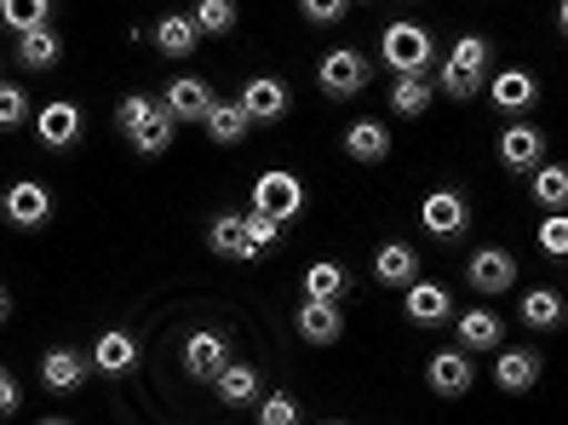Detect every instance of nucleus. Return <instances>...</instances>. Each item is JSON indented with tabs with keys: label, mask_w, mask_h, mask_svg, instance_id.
I'll use <instances>...</instances> for the list:
<instances>
[{
	"label": "nucleus",
	"mask_w": 568,
	"mask_h": 425,
	"mask_svg": "<svg viewBox=\"0 0 568 425\" xmlns=\"http://www.w3.org/2000/svg\"><path fill=\"white\" fill-rule=\"evenodd\" d=\"M403 305H408V316L414 322H425V328H437V322H448V287H437V282H408V293H403Z\"/></svg>",
	"instance_id": "a211bd4d"
},
{
	"label": "nucleus",
	"mask_w": 568,
	"mask_h": 425,
	"mask_svg": "<svg viewBox=\"0 0 568 425\" xmlns=\"http://www.w3.org/2000/svg\"><path fill=\"white\" fill-rule=\"evenodd\" d=\"M207 242H213L219 259H258V247H253V236H247V219H242V213H219V219L207 224Z\"/></svg>",
	"instance_id": "dca6fc26"
},
{
	"label": "nucleus",
	"mask_w": 568,
	"mask_h": 425,
	"mask_svg": "<svg viewBox=\"0 0 568 425\" xmlns=\"http://www.w3.org/2000/svg\"><path fill=\"white\" fill-rule=\"evenodd\" d=\"M195 41H202V29H195V18H184V12H166V18L155 23V47H161L166 58H190Z\"/></svg>",
	"instance_id": "393cba45"
},
{
	"label": "nucleus",
	"mask_w": 568,
	"mask_h": 425,
	"mask_svg": "<svg viewBox=\"0 0 568 425\" xmlns=\"http://www.w3.org/2000/svg\"><path fill=\"white\" fill-rule=\"evenodd\" d=\"M494 380H499V391L523 397V391H534V380H540V356H534V351H506L494 363Z\"/></svg>",
	"instance_id": "b1692460"
},
{
	"label": "nucleus",
	"mask_w": 568,
	"mask_h": 425,
	"mask_svg": "<svg viewBox=\"0 0 568 425\" xmlns=\"http://www.w3.org/2000/svg\"><path fill=\"white\" fill-rule=\"evenodd\" d=\"M195 29H202V36H230V29H236V0H202V7H195Z\"/></svg>",
	"instance_id": "72a5a7b5"
},
{
	"label": "nucleus",
	"mask_w": 568,
	"mask_h": 425,
	"mask_svg": "<svg viewBox=\"0 0 568 425\" xmlns=\"http://www.w3.org/2000/svg\"><path fill=\"white\" fill-rule=\"evenodd\" d=\"M23 115H29V98H23V87L0 81V127H18Z\"/></svg>",
	"instance_id": "c9c22d12"
},
{
	"label": "nucleus",
	"mask_w": 568,
	"mask_h": 425,
	"mask_svg": "<svg viewBox=\"0 0 568 425\" xmlns=\"http://www.w3.org/2000/svg\"><path fill=\"white\" fill-rule=\"evenodd\" d=\"M115 127L139 155H166L173 150V133H179V115L166 110V98L155 104V98H144V92H126L121 110H115Z\"/></svg>",
	"instance_id": "f257e3e1"
},
{
	"label": "nucleus",
	"mask_w": 568,
	"mask_h": 425,
	"mask_svg": "<svg viewBox=\"0 0 568 425\" xmlns=\"http://www.w3.org/2000/svg\"><path fill=\"white\" fill-rule=\"evenodd\" d=\"M499 334H506V322H499L494 311H465V316H459V340H465V351H494Z\"/></svg>",
	"instance_id": "c85d7f7f"
},
{
	"label": "nucleus",
	"mask_w": 568,
	"mask_h": 425,
	"mask_svg": "<svg viewBox=\"0 0 568 425\" xmlns=\"http://www.w3.org/2000/svg\"><path fill=\"white\" fill-rule=\"evenodd\" d=\"M528 179H534V202H546L551 213L568 208V168H562V161H540Z\"/></svg>",
	"instance_id": "cd10ccee"
},
{
	"label": "nucleus",
	"mask_w": 568,
	"mask_h": 425,
	"mask_svg": "<svg viewBox=\"0 0 568 425\" xmlns=\"http://www.w3.org/2000/svg\"><path fill=\"white\" fill-rule=\"evenodd\" d=\"M540 155H546V133H540V127L511 121L506 133H499V161H506L511 173H534V168H540Z\"/></svg>",
	"instance_id": "1a4fd4ad"
},
{
	"label": "nucleus",
	"mask_w": 568,
	"mask_h": 425,
	"mask_svg": "<svg viewBox=\"0 0 568 425\" xmlns=\"http://www.w3.org/2000/svg\"><path fill=\"white\" fill-rule=\"evenodd\" d=\"M207 139L213 144H242L247 133H253V115L242 110V98H236V104H219V98H213V110H207Z\"/></svg>",
	"instance_id": "5701e85b"
},
{
	"label": "nucleus",
	"mask_w": 568,
	"mask_h": 425,
	"mask_svg": "<svg viewBox=\"0 0 568 425\" xmlns=\"http://www.w3.org/2000/svg\"><path fill=\"white\" fill-rule=\"evenodd\" d=\"M52 18V0H0V23L29 36V29H41Z\"/></svg>",
	"instance_id": "2f4dec72"
},
{
	"label": "nucleus",
	"mask_w": 568,
	"mask_h": 425,
	"mask_svg": "<svg viewBox=\"0 0 568 425\" xmlns=\"http://www.w3.org/2000/svg\"><path fill=\"white\" fill-rule=\"evenodd\" d=\"M92 368L132 374V368H139V340H132V334H104V340L92 345Z\"/></svg>",
	"instance_id": "a878e982"
},
{
	"label": "nucleus",
	"mask_w": 568,
	"mask_h": 425,
	"mask_svg": "<svg viewBox=\"0 0 568 425\" xmlns=\"http://www.w3.org/2000/svg\"><path fill=\"white\" fill-rule=\"evenodd\" d=\"M58 52H63V41H58V29H29V36H18V63H29V70H52L58 63Z\"/></svg>",
	"instance_id": "bb28decb"
},
{
	"label": "nucleus",
	"mask_w": 568,
	"mask_h": 425,
	"mask_svg": "<svg viewBox=\"0 0 568 425\" xmlns=\"http://www.w3.org/2000/svg\"><path fill=\"white\" fill-rule=\"evenodd\" d=\"M419 224H425V236L454 242L465 224H471V202H465L459 190H430V195H425V208H419Z\"/></svg>",
	"instance_id": "20e7f679"
},
{
	"label": "nucleus",
	"mask_w": 568,
	"mask_h": 425,
	"mask_svg": "<svg viewBox=\"0 0 568 425\" xmlns=\"http://www.w3.org/2000/svg\"><path fill=\"white\" fill-rule=\"evenodd\" d=\"M374 276H379L385 287H408V282L419 276V253H414L408 242H385V247L374 253Z\"/></svg>",
	"instance_id": "4be33fe9"
},
{
	"label": "nucleus",
	"mask_w": 568,
	"mask_h": 425,
	"mask_svg": "<svg viewBox=\"0 0 568 425\" xmlns=\"http://www.w3.org/2000/svg\"><path fill=\"white\" fill-rule=\"evenodd\" d=\"M253 208L276 213V219L287 224V219H298V208H305V184H298L293 173H264V179L253 184Z\"/></svg>",
	"instance_id": "6e6552de"
},
{
	"label": "nucleus",
	"mask_w": 568,
	"mask_h": 425,
	"mask_svg": "<svg viewBox=\"0 0 568 425\" xmlns=\"http://www.w3.org/2000/svg\"><path fill=\"white\" fill-rule=\"evenodd\" d=\"M517 316L528 322L534 334L562 328V293H557V287H528V293H523V305H517Z\"/></svg>",
	"instance_id": "412c9836"
},
{
	"label": "nucleus",
	"mask_w": 568,
	"mask_h": 425,
	"mask_svg": "<svg viewBox=\"0 0 568 425\" xmlns=\"http://www.w3.org/2000/svg\"><path fill=\"white\" fill-rule=\"evenodd\" d=\"M379 58L396 75H425V63L437 58V41H430V29H419V23H390L385 41H379Z\"/></svg>",
	"instance_id": "7ed1b4c3"
},
{
	"label": "nucleus",
	"mask_w": 568,
	"mask_h": 425,
	"mask_svg": "<svg viewBox=\"0 0 568 425\" xmlns=\"http://www.w3.org/2000/svg\"><path fill=\"white\" fill-rule=\"evenodd\" d=\"M298 334L311 345H333L345 334V316H339V300H305L298 305Z\"/></svg>",
	"instance_id": "4468645a"
},
{
	"label": "nucleus",
	"mask_w": 568,
	"mask_h": 425,
	"mask_svg": "<svg viewBox=\"0 0 568 425\" xmlns=\"http://www.w3.org/2000/svg\"><path fill=\"white\" fill-rule=\"evenodd\" d=\"M213 385H219V403H230V408H242V403L258 397V374L253 368H236V363H224Z\"/></svg>",
	"instance_id": "7c9ffc66"
},
{
	"label": "nucleus",
	"mask_w": 568,
	"mask_h": 425,
	"mask_svg": "<svg viewBox=\"0 0 568 425\" xmlns=\"http://www.w3.org/2000/svg\"><path fill=\"white\" fill-rule=\"evenodd\" d=\"M540 247H546V253H557V259L568 253V208H562V213H551V219L540 224Z\"/></svg>",
	"instance_id": "4c0bfd02"
},
{
	"label": "nucleus",
	"mask_w": 568,
	"mask_h": 425,
	"mask_svg": "<svg viewBox=\"0 0 568 425\" xmlns=\"http://www.w3.org/2000/svg\"><path fill=\"white\" fill-rule=\"evenodd\" d=\"M557 29H562V36H568V0H562V7H557Z\"/></svg>",
	"instance_id": "a19ab883"
},
{
	"label": "nucleus",
	"mask_w": 568,
	"mask_h": 425,
	"mask_svg": "<svg viewBox=\"0 0 568 425\" xmlns=\"http://www.w3.org/2000/svg\"><path fill=\"white\" fill-rule=\"evenodd\" d=\"M0 213H7V224H18V231H41L47 213H52V195L36 179H18L7 195H0Z\"/></svg>",
	"instance_id": "423d86ee"
},
{
	"label": "nucleus",
	"mask_w": 568,
	"mask_h": 425,
	"mask_svg": "<svg viewBox=\"0 0 568 425\" xmlns=\"http://www.w3.org/2000/svg\"><path fill=\"white\" fill-rule=\"evenodd\" d=\"M166 110H173L179 121H207L213 110V87L195 81V75H179L173 87H166Z\"/></svg>",
	"instance_id": "f3484780"
},
{
	"label": "nucleus",
	"mask_w": 568,
	"mask_h": 425,
	"mask_svg": "<svg viewBox=\"0 0 568 425\" xmlns=\"http://www.w3.org/2000/svg\"><path fill=\"white\" fill-rule=\"evenodd\" d=\"M465 276H471L477 293H511L517 287V259L506 247H477L471 265H465Z\"/></svg>",
	"instance_id": "0eeeda50"
},
{
	"label": "nucleus",
	"mask_w": 568,
	"mask_h": 425,
	"mask_svg": "<svg viewBox=\"0 0 568 425\" xmlns=\"http://www.w3.org/2000/svg\"><path fill=\"white\" fill-rule=\"evenodd\" d=\"M224 363H230V340H224V334L202 328V334H190V340H184V368H190L195 380H219Z\"/></svg>",
	"instance_id": "f8f14e48"
},
{
	"label": "nucleus",
	"mask_w": 568,
	"mask_h": 425,
	"mask_svg": "<svg viewBox=\"0 0 568 425\" xmlns=\"http://www.w3.org/2000/svg\"><path fill=\"white\" fill-rule=\"evenodd\" d=\"M242 219H247V236H253V247H258V253L282 236V219H276V213H264V208H253V213H242Z\"/></svg>",
	"instance_id": "f704fd0d"
},
{
	"label": "nucleus",
	"mask_w": 568,
	"mask_h": 425,
	"mask_svg": "<svg viewBox=\"0 0 568 425\" xmlns=\"http://www.w3.org/2000/svg\"><path fill=\"white\" fill-rule=\"evenodd\" d=\"M345 7H351V0H298V12H305L311 23H339Z\"/></svg>",
	"instance_id": "58836bf2"
},
{
	"label": "nucleus",
	"mask_w": 568,
	"mask_h": 425,
	"mask_svg": "<svg viewBox=\"0 0 568 425\" xmlns=\"http://www.w3.org/2000/svg\"><path fill=\"white\" fill-rule=\"evenodd\" d=\"M0 322H7V287H0Z\"/></svg>",
	"instance_id": "79ce46f5"
},
{
	"label": "nucleus",
	"mask_w": 568,
	"mask_h": 425,
	"mask_svg": "<svg viewBox=\"0 0 568 425\" xmlns=\"http://www.w3.org/2000/svg\"><path fill=\"white\" fill-rule=\"evenodd\" d=\"M18 403H23V391H18V380L0 368V419H12L18 414Z\"/></svg>",
	"instance_id": "ea45409f"
},
{
	"label": "nucleus",
	"mask_w": 568,
	"mask_h": 425,
	"mask_svg": "<svg viewBox=\"0 0 568 425\" xmlns=\"http://www.w3.org/2000/svg\"><path fill=\"white\" fill-rule=\"evenodd\" d=\"M258 419H264V425H293V419H298V403L287 397V391H276V397L258 403Z\"/></svg>",
	"instance_id": "e433bc0d"
},
{
	"label": "nucleus",
	"mask_w": 568,
	"mask_h": 425,
	"mask_svg": "<svg viewBox=\"0 0 568 425\" xmlns=\"http://www.w3.org/2000/svg\"><path fill=\"white\" fill-rule=\"evenodd\" d=\"M483 81H488V41H483V36L454 41V52H448V63H443V81H437V87H443L448 98H477Z\"/></svg>",
	"instance_id": "f03ea898"
},
{
	"label": "nucleus",
	"mask_w": 568,
	"mask_h": 425,
	"mask_svg": "<svg viewBox=\"0 0 568 425\" xmlns=\"http://www.w3.org/2000/svg\"><path fill=\"white\" fill-rule=\"evenodd\" d=\"M41 380H47V391L70 397V391H81V380H87V356L81 351H47L41 356Z\"/></svg>",
	"instance_id": "6ab92c4d"
},
{
	"label": "nucleus",
	"mask_w": 568,
	"mask_h": 425,
	"mask_svg": "<svg viewBox=\"0 0 568 425\" xmlns=\"http://www.w3.org/2000/svg\"><path fill=\"white\" fill-rule=\"evenodd\" d=\"M345 155L362 161V168H374V161L390 155V133H385L379 121H351V127H345Z\"/></svg>",
	"instance_id": "aec40b11"
},
{
	"label": "nucleus",
	"mask_w": 568,
	"mask_h": 425,
	"mask_svg": "<svg viewBox=\"0 0 568 425\" xmlns=\"http://www.w3.org/2000/svg\"><path fill=\"white\" fill-rule=\"evenodd\" d=\"M430 98H437V87H430L425 75H396V87H390V110H396V115H425V110H430Z\"/></svg>",
	"instance_id": "c756f323"
},
{
	"label": "nucleus",
	"mask_w": 568,
	"mask_h": 425,
	"mask_svg": "<svg viewBox=\"0 0 568 425\" xmlns=\"http://www.w3.org/2000/svg\"><path fill=\"white\" fill-rule=\"evenodd\" d=\"M242 110L253 115V127H271V121H282L293 110V98H287V87L276 75H253L242 87Z\"/></svg>",
	"instance_id": "9d476101"
},
{
	"label": "nucleus",
	"mask_w": 568,
	"mask_h": 425,
	"mask_svg": "<svg viewBox=\"0 0 568 425\" xmlns=\"http://www.w3.org/2000/svg\"><path fill=\"white\" fill-rule=\"evenodd\" d=\"M345 287H351V276H345L339 265H327V259L305 271V293H311V300H339Z\"/></svg>",
	"instance_id": "473e14b6"
},
{
	"label": "nucleus",
	"mask_w": 568,
	"mask_h": 425,
	"mask_svg": "<svg viewBox=\"0 0 568 425\" xmlns=\"http://www.w3.org/2000/svg\"><path fill=\"white\" fill-rule=\"evenodd\" d=\"M36 133H41L47 150H70V144L81 139V110L58 98V104H47V110L36 115Z\"/></svg>",
	"instance_id": "2eb2a0df"
},
{
	"label": "nucleus",
	"mask_w": 568,
	"mask_h": 425,
	"mask_svg": "<svg viewBox=\"0 0 568 425\" xmlns=\"http://www.w3.org/2000/svg\"><path fill=\"white\" fill-rule=\"evenodd\" d=\"M430 391H437V397H465V391H471V351H437L430 356Z\"/></svg>",
	"instance_id": "ddd939ff"
},
{
	"label": "nucleus",
	"mask_w": 568,
	"mask_h": 425,
	"mask_svg": "<svg viewBox=\"0 0 568 425\" xmlns=\"http://www.w3.org/2000/svg\"><path fill=\"white\" fill-rule=\"evenodd\" d=\"M488 98H494V110L523 115V110H534V98H540V81H534L528 70H499L488 81Z\"/></svg>",
	"instance_id": "9b49d317"
},
{
	"label": "nucleus",
	"mask_w": 568,
	"mask_h": 425,
	"mask_svg": "<svg viewBox=\"0 0 568 425\" xmlns=\"http://www.w3.org/2000/svg\"><path fill=\"white\" fill-rule=\"evenodd\" d=\"M367 58L356 52V47H339V52H327L322 58V70H316V81H322V92L327 98H356L362 87H367Z\"/></svg>",
	"instance_id": "39448f33"
}]
</instances>
